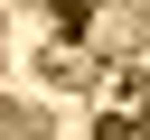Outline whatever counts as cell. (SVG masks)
Instances as JSON below:
<instances>
[{
	"label": "cell",
	"instance_id": "3957f363",
	"mask_svg": "<svg viewBox=\"0 0 150 140\" xmlns=\"http://www.w3.org/2000/svg\"><path fill=\"white\" fill-rule=\"evenodd\" d=\"M0 131H28V140H38V131H56V121H47L38 103H0Z\"/></svg>",
	"mask_w": 150,
	"mask_h": 140
},
{
	"label": "cell",
	"instance_id": "7a4b0ae2",
	"mask_svg": "<svg viewBox=\"0 0 150 140\" xmlns=\"http://www.w3.org/2000/svg\"><path fill=\"white\" fill-rule=\"evenodd\" d=\"M38 75H47V84H94V47H84V56H75V47H47Z\"/></svg>",
	"mask_w": 150,
	"mask_h": 140
},
{
	"label": "cell",
	"instance_id": "6da1fadb",
	"mask_svg": "<svg viewBox=\"0 0 150 140\" xmlns=\"http://www.w3.org/2000/svg\"><path fill=\"white\" fill-rule=\"evenodd\" d=\"M84 47H94V56H150V0H103V9H84Z\"/></svg>",
	"mask_w": 150,
	"mask_h": 140
}]
</instances>
